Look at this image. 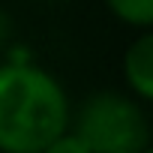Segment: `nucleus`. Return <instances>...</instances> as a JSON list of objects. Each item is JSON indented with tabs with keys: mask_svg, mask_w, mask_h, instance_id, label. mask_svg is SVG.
I'll list each match as a JSON object with an SVG mask.
<instances>
[{
	"mask_svg": "<svg viewBox=\"0 0 153 153\" xmlns=\"http://www.w3.org/2000/svg\"><path fill=\"white\" fill-rule=\"evenodd\" d=\"M69 129V99L39 66H0V153H42Z\"/></svg>",
	"mask_w": 153,
	"mask_h": 153,
	"instance_id": "1",
	"label": "nucleus"
},
{
	"mask_svg": "<svg viewBox=\"0 0 153 153\" xmlns=\"http://www.w3.org/2000/svg\"><path fill=\"white\" fill-rule=\"evenodd\" d=\"M75 135L90 153L150 150V123L144 108L120 93H93L75 117Z\"/></svg>",
	"mask_w": 153,
	"mask_h": 153,
	"instance_id": "2",
	"label": "nucleus"
},
{
	"mask_svg": "<svg viewBox=\"0 0 153 153\" xmlns=\"http://www.w3.org/2000/svg\"><path fill=\"white\" fill-rule=\"evenodd\" d=\"M123 75L138 99L153 96V36L150 30H144L123 54Z\"/></svg>",
	"mask_w": 153,
	"mask_h": 153,
	"instance_id": "3",
	"label": "nucleus"
},
{
	"mask_svg": "<svg viewBox=\"0 0 153 153\" xmlns=\"http://www.w3.org/2000/svg\"><path fill=\"white\" fill-rule=\"evenodd\" d=\"M105 3L120 21H126L132 27L147 30L153 24V0H105Z\"/></svg>",
	"mask_w": 153,
	"mask_h": 153,
	"instance_id": "4",
	"label": "nucleus"
},
{
	"mask_svg": "<svg viewBox=\"0 0 153 153\" xmlns=\"http://www.w3.org/2000/svg\"><path fill=\"white\" fill-rule=\"evenodd\" d=\"M42 153H90V150H87V144L75 135V132L66 129V132H60V135H57Z\"/></svg>",
	"mask_w": 153,
	"mask_h": 153,
	"instance_id": "5",
	"label": "nucleus"
},
{
	"mask_svg": "<svg viewBox=\"0 0 153 153\" xmlns=\"http://www.w3.org/2000/svg\"><path fill=\"white\" fill-rule=\"evenodd\" d=\"M144 153H150V150H144Z\"/></svg>",
	"mask_w": 153,
	"mask_h": 153,
	"instance_id": "6",
	"label": "nucleus"
}]
</instances>
